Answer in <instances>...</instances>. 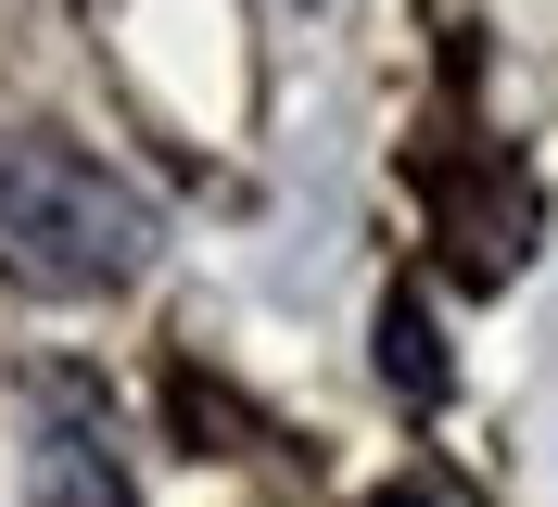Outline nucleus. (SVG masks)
<instances>
[{"label": "nucleus", "mask_w": 558, "mask_h": 507, "mask_svg": "<svg viewBox=\"0 0 558 507\" xmlns=\"http://www.w3.org/2000/svg\"><path fill=\"white\" fill-rule=\"evenodd\" d=\"M381 381H393V394H445V342H432V304H418V292L381 304Z\"/></svg>", "instance_id": "obj_3"}, {"label": "nucleus", "mask_w": 558, "mask_h": 507, "mask_svg": "<svg viewBox=\"0 0 558 507\" xmlns=\"http://www.w3.org/2000/svg\"><path fill=\"white\" fill-rule=\"evenodd\" d=\"M153 241H166L153 203L114 166H89L64 140H0V279L13 292H51V304L128 292L153 267Z\"/></svg>", "instance_id": "obj_1"}, {"label": "nucleus", "mask_w": 558, "mask_h": 507, "mask_svg": "<svg viewBox=\"0 0 558 507\" xmlns=\"http://www.w3.org/2000/svg\"><path fill=\"white\" fill-rule=\"evenodd\" d=\"M381 507H445V495H418V482H407V495H381Z\"/></svg>", "instance_id": "obj_4"}, {"label": "nucleus", "mask_w": 558, "mask_h": 507, "mask_svg": "<svg viewBox=\"0 0 558 507\" xmlns=\"http://www.w3.org/2000/svg\"><path fill=\"white\" fill-rule=\"evenodd\" d=\"M38 507H128V470L102 444L89 381H38Z\"/></svg>", "instance_id": "obj_2"}]
</instances>
